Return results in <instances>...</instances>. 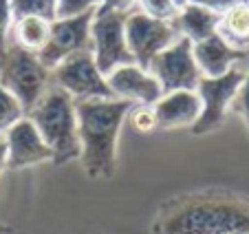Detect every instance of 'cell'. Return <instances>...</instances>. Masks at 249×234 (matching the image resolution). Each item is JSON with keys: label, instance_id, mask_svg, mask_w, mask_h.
I'll use <instances>...</instances> for the list:
<instances>
[{"label": "cell", "instance_id": "obj_27", "mask_svg": "<svg viewBox=\"0 0 249 234\" xmlns=\"http://www.w3.org/2000/svg\"><path fill=\"white\" fill-rule=\"evenodd\" d=\"M7 170V141L5 135H0V175Z\"/></svg>", "mask_w": 249, "mask_h": 234}, {"label": "cell", "instance_id": "obj_14", "mask_svg": "<svg viewBox=\"0 0 249 234\" xmlns=\"http://www.w3.org/2000/svg\"><path fill=\"white\" fill-rule=\"evenodd\" d=\"M192 56L198 71H201V78H221L234 64L247 60V53H240L236 49H231L218 33L205 38L201 42H194Z\"/></svg>", "mask_w": 249, "mask_h": 234}, {"label": "cell", "instance_id": "obj_26", "mask_svg": "<svg viewBox=\"0 0 249 234\" xmlns=\"http://www.w3.org/2000/svg\"><path fill=\"white\" fill-rule=\"evenodd\" d=\"M137 0H102L97 14H110V11H117V14H128V11L135 9Z\"/></svg>", "mask_w": 249, "mask_h": 234}, {"label": "cell", "instance_id": "obj_24", "mask_svg": "<svg viewBox=\"0 0 249 234\" xmlns=\"http://www.w3.org/2000/svg\"><path fill=\"white\" fill-rule=\"evenodd\" d=\"M231 108L245 119V126H247V131H249V58H247V73H245V80H243V84H240V91H238V95H236Z\"/></svg>", "mask_w": 249, "mask_h": 234}, {"label": "cell", "instance_id": "obj_28", "mask_svg": "<svg viewBox=\"0 0 249 234\" xmlns=\"http://www.w3.org/2000/svg\"><path fill=\"white\" fill-rule=\"evenodd\" d=\"M0 234H11V228L5 223H0Z\"/></svg>", "mask_w": 249, "mask_h": 234}, {"label": "cell", "instance_id": "obj_29", "mask_svg": "<svg viewBox=\"0 0 249 234\" xmlns=\"http://www.w3.org/2000/svg\"><path fill=\"white\" fill-rule=\"evenodd\" d=\"M172 2H174V5H177V9H181V7H183V5H188L190 0H172Z\"/></svg>", "mask_w": 249, "mask_h": 234}, {"label": "cell", "instance_id": "obj_22", "mask_svg": "<svg viewBox=\"0 0 249 234\" xmlns=\"http://www.w3.org/2000/svg\"><path fill=\"white\" fill-rule=\"evenodd\" d=\"M128 119L139 133H152L157 128V117L152 106H132V111L128 113Z\"/></svg>", "mask_w": 249, "mask_h": 234}, {"label": "cell", "instance_id": "obj_25", "mask_svg": "<svg viewBox=\"0 0 249 234\" xmlns=\"http://www.w3.org/2000/svg\"><path fill=\"white\" fill-rule=\"evenodd\" d=\"M190 2H194V5H201L205 7V9L214 11L216 16H223L225 11H230L231 7L236 5H243V2H249V0H190Z\"/></svg>", "mask_w": 249, "mask_h": 234}, {"label": "cell", "instance_id": "obj_6", "mask_svg": "<svg viewBox=\"0 0 249 234\" xmlns=\"http://www.w3.org/2000/svg\"><path fill=\"white\" fill-rule=\"evenodd\" d=\"M51 84L60 86L73 102L117 99L106 78L99 73L90 51H80L64 58L55 69H51Z\"/></svg>", "mask_w": 249, "mask_h": 234}, {"label": "cell", "instance_id": "obj_8", "mask_svg": "<svg viewBox=\"0 0 249 234\" xmlns=\"http://www.w3.org/2000/svg\"><path fill=\"white\" fill-rule=\"evenodd\" d=\"M148 71L159 82L161 93L196 91L198 82H201V71L192 56V42L185 38H177L168 49L155 56Z\"/></svg>", "mask_w": 249, "mask_h": 234}, {"label": "cell", "instance_id": "obj_13", "mask_svg": "<svg viewBox=\"0 0 249 234\" xmlns=\"http://www.w3.org/2000/svg\"><path fill=\"white\" fill-rule=\"evenodd\" d=\"M152 111L157 117V128L161 131L183 126L190 128L201 115V99L196 91H172V93L161 95Z\"/></svg>", "mask_w": 249, "mask_h": 234}, {"label": "cell", "instance_id": "obj_9", "mask_svg": "<svg viewBox=\"0 0 249 234\" xmlns=\"http://www.w3.org/2000/svg\"><path fill=\"white\" fill-rule=\"evenodd\" d=\"M172 24L165 20H155L148 16L139 14V11H128L126 16V44L128 51L132 56V62L141 69L150 66L155 56H159L163 49L177 40Z\"/></svg>", "mask_w": 249, "mask_h": 234}, {"label": "cell", "instance_id": "obj_5", "mask_svg": "<svg viewBox=\"0 0 249 234\" xmlns=\"http://www.w3.org/2000/svg\"><path fill=\"white\" fill-rule=\"evenodd\" d=\"M247 73V60L234 64L221 78H201L196 86V95L201 99V115L190 126V133L196 137L210 135L223 128L225 117L234 104L236 95L240 91V84Z\"/></svg>", "mask_w": 249, "mask_h": 234}, {"label": "cell", "instance_id": "obj_19", "mask_svg": "<svg viewBox=\"0 0 249 234\" xmlns=\"http://www.w3.org/2000/svg\"><path fill=\"white\" fill-rule=\"evenodd\" d=\"M20 117H24L20 102L7 89L0 86V135H5L7 128L14 126Z\"/></svg>", "mask_w": 249, "mask_h": 234}, {"label": "cell", "instance_id": "obj_18", "mask_svg": "<svg viewBox=\"0 0 249 234\" xmlns=\"http://www.w3.org/2000/svg\"><path fill=\"white\" fill-rule=\"evenodd\" d=\"M14 20L18 18H42L53 22L55 20V0H9Z\"/></svg>", "mask_w": 249, "mask_h": 234}, {"label": "cell", "instance_id": "obj_2", "mask_svg": "<svg viewBox=\"0 0 249 234\" xmlns=\"http://www.w3.org/2000/svg\"><path fill=\"white\" fill-rule=\"evenodd\" d=\"M135 104L126 99L75 102L80 161L89 179H113L117 170L119 133Z\"/></svg>", "mask_w": 249, "mask_h": 234}, {"label": "cell", "instance_id": "obj_1", "mask_svg": "<svg viewBox=\"0 0 249 234\" xmlns=\"http://www.w3.org/2000/svg\"><path fill=\"white\" fill-rule=\"evenodd\" d=\"M152 234H249V197L230 188H203L163 199Z\"/></svg>", "mask_w": 249, "mask_h": 234}, {"label": "cell", "instance_id": "obj_10", "mask_svg": "<svg viewBox=\"0 0 249 234\" xmlns=\"http://www.w3.org/2000/svg\"><path fill=\"white\" fill-rule=\"evenodd\" d=\"M95 11L75 18H57L51 22L49 40L38 53V60L49 71L55 69L64 58L80 51H90V22Z\"/></svg>", "mask_w": 249, "mask_h": 234}, {"label": "cell", "instance_id": "obj_20", "mask_svg": "<svg viewBox=\"0 0 249 234\" xmlns=\"http://www.w3.org/2000/svg\"><path fill=\"white\" fill-rule=\"evenodd\" d=\"M135 11L148 16V18L165 20V22H170L179 9H177V5H174L172 0H137Z\"/></svg>", "mask_w": 249, "mask_h": 234}, {"label": "cell", "instance_id": "obj_7", "mask_svg": "<svg viewBox=\"0 0 249 234\" xmlns=\"http://www.w3.org/2000/svg\"><path fill=\"white\" fill-rule=\"evenodd\" d=\"M126 16L128 14H97L90 22V53L99 73L106 78L124 64H132L126 44Z\"/></svg>", "mask_w": 249, "mask_h": 234}, {"label": "cell", "instance_id": "obj_16", "mask_svg": "<svg viewBox=\"0 0 249 234\" xmlns=\"http://www.w3.org/2000/svg\"><path fill=\"white\" fill-rule=\"evenodd\" d=\"M216 33L231 49L247 53L249 58V2L236 5L230 11H225L218 18Z\"/></svg>", "mask_w": 249, "mask_h": 234}, {"label": "cell", "instance_id": "obj_23", "mask_svg": "<svg viewBox=\"0 0 249 234\" xmlns=\"http://www.w3.org/2000/svg\"><path fill=\"white\" fill-rule=\"evenodd\" d=\"M11 27H14V14H11L9 0H0V58L7 51L11 38Z\"/></svg>", "mask_w": 249, "mask_h": 234}, {"label": "cell", "instance_id": "obj_21", "mask_svg": "<svg viewBox=\"0 0 249 234\" xmlns=\"http://www.w3.org/2000/svg\"><path fill=\"white\" fill-rule=\"evenodd\" d=\"M99 5L102 0H55V20L90 14V11H97Z\"/></svg>", "mask_w": 249, "mask_h": 234}, {"label": "cell", "instance_id": "obj_11", "mask_svg": "<svg viewBox=\"0 0 249 234\" xmlns=\"http://www.w3.org/2000/svg\"><path fill=\"white\" fill-rule=\"evenodd\" d=\"M7 170H22L51 161V148L44 144L42 135L27 115L20 117L14 126L7 128Z\"/></svg>", "mask_w": 249, "mask_h": 234}, {"label": "cell", "instance_id": "obj_4", "mask_svg": "<svg viewBox=\"0 0 249 234\" xmlns=\"http://www.w3.org/2000/svg\"><path fill=\"white\" fill-rule=\"evenodd\" d=\"M51 84V71L38 60V53L7 44V51L0 58V86L7 89L20 102L24 115L40 102Z\"/></svg>", "mask_w": 249, "mask_h": 234}, {"label": "cell", "instance_id": "obj_15", "mask_svg": "<svg viewBox=\"0 0 249 234\" xmlns=\"http://www.w3.org/2000/svg\"><path fill=\"white\" fill-rule=\"evenodd\" d=\"M218 18H221V16H216L214 11L205 9V7H201V5H194V2H188V5H183L174 14L170 24H172L177 36L185 38V40H190V42L194 44V42H201V40H205V38L216 33Z\"/></svg>", "mask_w": 249, "mask_h": 234}, {"label": "cell", "instance_id": "obj_17", "mask_svg": "<svg viewBox=\"0 0 249 234\" xmlns=\"http://www.w3.org/2000/svg\"><path fill=\"white\" fill-rule=\"evenodd\" d=\"M49 31H51V22H49V20L29 16V18L14 20L9 40L31 53H40V49H42L49 40Z\"/></svg>", "mask_w": 249, "mask_h": 234}, {"label": "cell", "instance_id": "obj_12", "mask_svg": "<svg viewBox=\"0 0 249 234\" xmlns=\"http://www.w3.org/2000/svg\"><path fill=\"white\" fill-rule=\"evenodd\" d=\"M110 91L115 93L117 99H126V102L135 104V106H155L159 102L161 86L155 80V75L150 71L132 64H124L115 69L113 73L106 75Z\"/></svg>", "mask_w": 249, "mask_h": 234}, {"label": "cell", "instance_id": "obj_3", "mask_svg": "<svg viewBox=\"0 0 249 234\" xmlns=\"http://www.w3.org/2000/svg\"><path fill=\"white\" fill-rule=\"evenodd\" d=\"M42 135L44 144L51 148V164L66 166L69 161L80 159V135H77L75 102L55 84H49L47 93L27 113Z\"/></svg>", "mask_w": 249, "mask_h": 234}]
</instances>
